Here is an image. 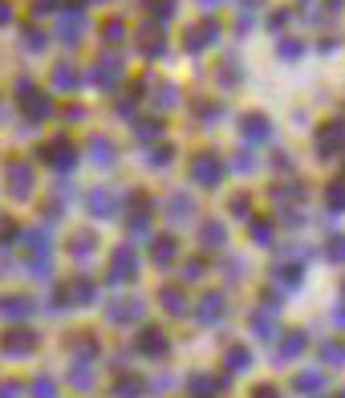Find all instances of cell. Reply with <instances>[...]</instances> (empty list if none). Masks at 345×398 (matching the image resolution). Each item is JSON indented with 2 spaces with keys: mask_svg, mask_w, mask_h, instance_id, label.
<instances>
[{
  "mask_svg": "<svg viewBox=\"0 0 345 398\" xmlns=\"http://www.w3.org/2000/svg\"><path fill=\"white\" fill-rule=\"evenodd\" d=\"M175 256H179V244H175V236H158L151 244V260L154 265H171Z\"/></svg>",
  "mask_w": 345,
  "mask_h": 398,
  "instance_id": "d6986e66",
  "label": "cell"
},
{
  "mask_svg": "<svg viewBox=\"0 0 345 398\" xmlns=\"http://www.w3.org/2000/svg\"><path fill=\"white\" fill-rule=\"evenodd\" d=\"M147 159L163 167V163H171V159H175V151H171V147H151V151H147Z\"/></svg>",
  "mask_w": 345,
  "mask_h": 398,
  "instance_id": "681fc988",
  "label": "cell"
},
{
  "mask_svg": "<svg viewBox=\"0 0 345 398\" xmlns=\"http://www.w3.org/2000/svg\"><path fill=\"white\" fill-rule=\"evenodd\" d=\"M25 49H33V53L45 49V33H41L37 25H33V29H25Z\"/></svg>",
  "mask_w": 345,
  "mask_h": 398,
  "instance_id": "ee69618b",
  "label": "cell"
},
{
  "mask_svg": "<svg viewBox=\"0 0 345 398\" xmlns=\"http://www.w3.org/2000/svg\"><path fill=\"white\" fill-rule=\"evenodd\" d=\"M25 244H29V252H33V256H49V232H45V227H33V232H29V236H25Z\"/></svg>",
  "mask_w": 345,
  "mask_h": 398,
  "instance_id": "4316f807",
  "label": "cell"
},
{
  "mask_svg": "<svg viewBox=\"0 0 345 398\" xmlns=\"http://www.w3.org/2000/svg\"><path fill=\"white\" fill-rule=\"evenodd\" d=\"M135 131H138V138H154V134L163 131V122L158 118H142V122H135Z\"/></svg>",
  "mask_w": 345,
  "mask_h": 398,
  "instance_id": "bcb514c9",
  "label": "cell"
},
{
  "mask_svg": "<svg viewBox=\"0 0 345 398\" xmlns=\"http://www.w3.org/2000/svg\"><path fill=\"white\" fill-rule=\"evenodd\" d=\"M240 134H244V142H269L272 138V122L264 114H248L244 122H240Z\"/></svg>",
  "mask_w": 345,
  "mask_h": 398,
  "instance_id": "7c38bea8",
  "label": "cell"
},
{
  "mask_svg": "<svg viewBox=\"0 0 345 398\" xmlns=\"http://www.w3.org/2000/svg\"><path fill=\"white\" fill-rule=\"evenodd\" d=\"M219 86H240V61L228 57L224 65H219Z\"/></svg>",
  "mask_w": 345,
  "mask_h": 398,
  "instance_id": "e575fe53",
  "label": "cell"
},
{
  "mask_svg": "<svg viewBox=\"0 0 345 398\" xmlns=\"http://www.w3.org/2000/svg\"><path fill=\"white\" fill-rule=\"evenodd\" d=\"M248 361H252V354L244 350V345H231V350H228V366H231V370H244Z\"/></svg>",
  "mask_w": 345,
  "mask_h": 398,
  "instance_id": "b9f144b4",
  "label": "cell"
},
{
  "mask_svg": "<svg viewBox=\"0 0 345 398\" xmlns=\"http://www.w3.org/2000/svg\"><path fill=\"white\" fill-rule=\"evenodd\" d=\"M191 199H187V195H183V191H175L171 199H167V215H171L175 224H183V220H191Z\"/></svg>",
  "mask_w": 345,
  "mask_h": 398,
  "instance_id": "7402d4cb",
  "label": "cell"
},
{
  "mask_svg": "<svg viewBox=\"0 0 345 398\" xmlns=\"http://www.w3.org/2000/svg\"><path fill=\"white\" fill-rule=\"evenodd\" d=\"M305 333H301V329H292V333H285V341H280V345H276V358L280 361H288V358H301V354H305Z\"/></svg>",
  "mask_w": 345,
  "mask_h": 398,
  "instance_id": "ac0fdd59",
  "label": "cell"
},
{
  "mask_svg": "<svg viewBox=\"0 0 345 398\" xmlns=\"http://www.w3.org/2000/svg\"><path fill=\"white\" fill-rule=\"evenodd\" d=\"M29 191H33V167L25 159H13L8 163V195L13 199H29Z\"/></svg>",
  "mask_w": 345,
  "mask_h": 398,
  "instance_id": "8992f818",
  "label": "cell"
},
{
  "mask_svg": "<svg viewBox=\"0 0 345 398\" xmlns=\"http://www.w3.org/2000/svg\"><path fill=\"white\" fill-rule=\"evenodd\" d=\"M130 204H135V208L126 211V224H130V232H147V215H151V208H147V204H151V199H147V195H135Z\"/></svg>",
  "mask_w": 345,
  "mask_h": 398,
  "instance_id": "ffe728a7",
  "label": "cell"
},
{
  "mask_svg": "<svg viewBox=\"0 0 345 398\" xmlns=\"http://www.w3.org/2000/svg\"><path fill=\"white\" fill-rule=\"evenodd\" d=\"M333 321H337V325H345V309H337V313H333Z\"/></svg>",
  "mask_w": 345,
  "mask_h": 398,
  "instance_id": "94428289",
  "label": "cell"
},
{
  "mask_svg": "<svg viewBox=\"0 0 345 398\" xmlns=\"http://www.w3.org/2000/svg\"><path fill=\"white\" fill-rule=\"evenodd\" d=\"M321 386H325V370H305V374H297V378H292V390H301V394L321 390Z\"/></svg>",
  "mask_w": 345,
  "mask_h": 398,
  "instance_id": "603a6c76",
  "label": "cell"
},
{
  "mask_svg": "<svg viewBox=\"0 0 345 398\" xmlns=\"http://www.w3.org/2000/svg\"><path fill=\"white\" fill-rule=\"evenodd\" d=\"M276 281L288 284V288H297V284H301V268H297V265H280V268H276Z\"/></svg>",
  "mask_w": 345,
  "mask_h": 398,
  "instance_id": "ab89813d",
  "label": "cell"
},
{
  "mask_svg": "<svg viewBox=\"0 0 345 398\" xmlns=\"http://www.w3.org/2000/svg\"><path fill=\"white\" fill-rule=\"evenodd\" d=\"M33 345H37V338H33L29 329H8V333H4V341H0V350H4V354H13V358L33 354Z\"/></svg>",
  "mask_w": 345,
  "mask_h": 398,
  "instance_id": "30bf717a",
  "label": "cell"
},
{
  "mask_svg": "<svg viewBox=\"0 0 345 398\" xmlns=\"http://www.w3.org/2000/svg\"><path fill=\"white\" fill-rule=\"evenodd\" d=\"M203 277V260H187L183 265V281H199Z\"/></svg>",
  "mask_w": 345,
  "mask_h": 398,
  "instance_id": "f907efd6",
  "label": "cell"
},
{
  "mask_svg": "<svg viewBox=\"0 0 345 398\" xmlns=\"http://www.w3.org/2000/svg\"><path fill=\"white\" fill-rule=\"evenodd\" d=\"M97 297V284L90 277H74V281H65L58 288V305L61 309H81V305H94Z\"/></svg>",
  "mask_w": 345,
  "mask_h": 398,
  "instance_id": "6da1fadb",
  "label": "cell"
},
{
  "mask_svg": "<svg viewBox=\"0 0 345 398\" xmlns=\"http://www.w3.org/2000/svg\"><path fill=\"white\" fill-rule=\"evenodd\" d=\"M158 301L167 305V313H175V317H183V313H187V297H183L179 288H163V293H158Z\"/></svg>",
  "mask_w": 345,
  "mask_h": 398,
  "instance_id": "484cf974",
  "label": "cell"
},
{
  "mask_svg": "<svg viewBox=\"0 0 345 398\" xmlns=\"http://www.w3.org/2000/svg\"><path fill=\"white\" fill-rule=\"evenodd\" d=\"M341 142H345V122H329L325 131L317 134V154H321V159H333V154L341 151Z\"/></svg>",
  "mask_w": 345,
  "mask_h": 398,
  "instance_id": "9c48e42d",
  "label": "cell"
},
{
  "mask_svg": "<svg viewBox=\"0 0 345 398\" xmlns=\"http://www.w3.org/2000/svg\"><path fill=\"white\" fill-rule=\"evenodd\" d=\"M199 240H203L208 248H224L228 244V227L219 224V220H208V224L199 227Z\"/></svg>",
  "mask_w": 345,
  "mask_h": 398,
  "instance_id": "44dd1931",
  "label": "cell"
},
{
  "mask_svg": "<svg viewBox=\"0 0 345 398\" xmlns=\"http://www.w3.org/2000/svg\"><path fill=\"white\" fill-rule=\"evenodd\" d=\"M94 248H97V236H90V232H77L74 244H69V252H74L77 260H86V256H90Z\"/></svg>",
  "mask_w": 345,
  "mask_h": 398,
  "instance_id": "f546056e",
  "label": "cell"
},
{
  "mask_svg": "<svg viewBox=\"0 0 345 398\" xmlns=\"http://www.w3.org/2000/svg\"><path fill=\"white\" fill-rule=\"evenodd\" d=\"M252 240H256V244H264V248L272 244V224H269V220H252Z\"/></svg>",
  "mask_w": 345,
  "mask_h": 398,
  "instance_id": "74e56055",
  "label": "cell"
},
{
  "mask_svg": "<svg viewBox=\"0 0 345 398\" xmlns=\"http://www.w3.org/2000/svg\"><path fill=\"white\" fill-rule=\"evenodd\" d=\"M321 358L325 361H345V341H321Z\"/></svg>",
  "mask_w": 345,
  "mask_h": 398,
  "instance_id": "60d3db41",
  "label": "cell"
},
{
  "mask_svg": "<svg viewBox=\"0 0 345 398\" xmlns=\"http://www.w3.org/2000/svg\"><path fill=\"white\" fill-rule=\"evenodd\" d=\"M13 232H17V224H13V220H0V244H13V240H8Z\"/></svg>",
  "mask_w": 345,
  "mask_h": 398,
  "instance_id": "11a10c76",
  "label": "cell"
},
{
  "mask_svg": "<svg viewBox=\"0 0 345 398\" xmlns=\"http://www.w3.org/2000/svg\"><path fill=\"white\" fill-rule=\"evenodd\" d=\"M29 394L33 398H58V382L49 378V374H37V378L29 382Z\"/></svg>",
  "mask_w": 345,
  "mask_h": 398,
  "instance_id": "83f0119b",
  "label": "cell"
},
{
  "mask_svg": "<svg viewBox=\"0 0 345 398\" xmlns=\"http://www.w3.org/2000/svg\"><path fill=\"white\" fill-rule=\"evenodd\" d=\"M122 33H126V29H122V20H110V25L102 29V37H106V41H122Z\"/></svg>",
  "mask_w": 345,
  "mask_h": 398,
  "instance_id": "816d5d0a",
  "label": "cell"
},
{
  "mask_svg": "<svg viewBox=\"0 0 345 398\" xmlns=\"http://www.w3.org/2000/svg\"><path fill=\"white\" fill-rule=\"evenodd\" d=\"M325 256H329V260H345V236H333V240H329Z\"/></svg>",
  "mask_w": 345,
  "mask_h": 398,
  "instance_id": "7dc6e473",
  "label": "cell"
},
{
  "mask_svg": "<svg viewBox=\"0 0 345 398\" xmlns=\"http://www.w3.org/2000/svg\"><path fill=\"white\" fill-rule=\"evenodd\" d=\"M29 313H33L29 297H0V317L4 321H29Z\"/></svg>",
  "mask_w": 345,
  "mask_h": 398,
  "instance_id": "5bb4252c",
  "label": "cell"
},
{
  "mask_svg": "<svg viewBox=\"0 0 345 398\" xmlns=\"http://www.w3.org/2000/svg\"><path fill=\"white\" fill-rule=\"evenodd\" d=\"M219 386H224V378H208V374H195V378H191V390H199V394L219 390Z\"/></svg>",
  "mask_w": 345,
  "mask_h": 398,
  "instance_id": "7bdbcfd3",
  "label": "cell"
},
{
  "mask_svg": "<svg viewBox=\"0 0 345 398\" xmlns=\"http://www.w3.org/2000/svg\"><path fill=\"white\" fill-rule=\"evenodd\" d=\"M20 390H25L20 382H4V386H0V398H20Z\"/></svg>",
  "mask_w": 345,
  "mask_h": 398,
  "instance_id": "f5cc1de1",
  "label": "cell"
},
{
  "mask_svg": "<svg viewBox=\"0 0 345 398\" xmlns=\"http://www.w3.org/2000/svg\"><path fill=\"white\" fill-rule=\"evenodd\" d=\"M175 4H179V0H154V4H151V20H154V25H158V20H171Z\"/></svg>",
  "mask_w": 345,
  "mask_h": 398,
  "instance_id": "f35d334b",
  "label": "cell"
},
{
  "mask_svg": "<svg viewBox=\"0 0 345 398\" xmlns=\"http://www.w3.org/2000/svg\"><path fill=\"white\" fill-rule=\"evenodd\" d=\"M25 106L33 110V118H49V114H53V102H49L45 94H29L25 98Z\"/></svg>",
  "mask_w": 345,
  "mask_h": 398,
  "instance_id": "836d02e7",
  "label": "cell"
},
{
  "mask_svg": "<svg viewBox=\"0 0 345 398\" xmlns=\"http://www.w3.org/2000/svg\"><path fill=\"white\" fill-rule=\"evenodd\" d=\"M90 370H94L90 361H74V370H69V382H74L77 390H90V386H94V374H90Z\"/></svg>",
  "mask_w": 345,
  "mask_h": 398,
  "instance_id": "f1b7e54d",
  "label": "cell"
},
{
  "mask_svg": "<svg viewBox=\"0 0 345 398\" xmlns=\"http://www.w3.org/2000/svg\"><path fill=\"white\" fill-rule=\"evenodd\" d=\"M135 350L147 354V358H163V354H167V333H163V329H142V338H138Z\"/></svg>",
  "mask_w": 345,
  "mask_h": 398,
  "instance_id": "9a60e30c",
  "label": "cell"
},
{
  "mask_svg": "<svg viewBox=\"0 0 345 398\" xmlns=\"http://www.w3.org/2000/svg\"><path fill=\"white\" fill-rule=\"evenodd\" d=\"M154 106H175V98H179V90H175L171 81H163V86H154Z\"/></svg>",
  "mask_w": 345,
  "mask_h": 398,
  "instance_id": "8d00e7d4",
  "label": "cell"
},
{
  "mask_svg": "<svg viewBox=\"0 0 345 398\" xmlns=\"http://www.w3.org/2000/svg\"><path fill=\"white\" fill-rule=\"evenodd\" d=\"M191 175H195V183H203V187H215L219 179H224V159L215 151H199L191 159Z\"/></svg>",
  "mask_w": 345,
  "mask_h": 398,
  "instance_id": "3957f363",
  "label": "cell"
},
{
  "mask_svg": "<svg viewBox=\"0 0 345 398\" xmlns=\"http://www.w3.org/2000/svg\"><path fill=\"white\" fill-rule=\"evenodd\" d=\"M325 199H329V211H345V183H329Z\"/></svg>",
  "mask_w": 345,
  "mask_h": 398,
  "instance_id": "d590c367",
  "label": "cell"
},
{
  "mask_svg": "<svg viewBox=\"0 0 345 398\" xmlns=\"http://www.w3.org/2000/svg\"><path fill=\"white\" fill-rule=\"evenodd\" d=\"M228 313V301H224V293H203L199 305H195V317L199 321H219Z\"/></svg>",
  "mask_w": 345,
  "mask_h": 398,
  "instance_id": "4fadbf2b",
  "label": "cell"
},
{
  "mask_svg": "<svg viewBox=\"0 0 345 398\" xmlns=\"http://www.w3.org/2000/svg\"><path fill=\"white\" fill-rule=\"evenodd\" d=\"M276 53L285 57V61H297V57H301V41H280V49H276Z\"/></svg>",
  "mask_w": 345,
  "mask_h": 398,
  "instance_id": "c3c4849f",
  "label": "cell"
},
{
  "mask_svg": "<svg viewBox=\"0 0 345 398\" xmlns=\"http://www.w3.org/2000/svg\"><path fill=\"white\" fill-rule=\"evenodd\" d=\"M224 118V106H215V102H199V122H219Z\"/></svg>",
  "mask_w": 345,
  "mask_h": 398,
  "instance_id": "f6af8a7d",
  "label": "cell"
},
{
  "mask_svg": "<svg viewBox=\"0 0 345 398\" xmlns=\"http://www.w3.org/2000/svg\"><path fill=\"white\" fill-rule=\"evenodd\" d=\"M199 4H208V8H211V4H219V0H199Z\"/></svg>",
  "mask_w": 345,
  "mask_h": 398,
  "instance_id": "6125c7cd",
  "label": "cell"
},
{
  "mask_svg": "<svg viewBox=\"0 0 345 398\" xmlns=\"http://www.w3.org/2000/svg\"><path fill=\"white\" fill-rule=\"evenodd\" d=\"M301 195H305V183H276V187H272V199H276V204H285V199H301Z\"/></svg>",
  "mask_w": 345,
  "mask_h": 398,
  "instance_id": "d6a6232c",
  "label": "cell"
},
{
  "mask_svg": "<svg viewBox=\"0 0 345 398\" xmlns=\"http://www.w3.org/2000/svg\"><path fill=\"white\" fill-rule=\"evenodd\" d=\"M333 398H345V390H341V394H333Z\"/></svg>",
  "mask_w": 345,
  "mask_h": 398,
  "instance_id": "be15d7a7",
  "label": "cell"
},
{
  "mask_svg": "<svg viewBox=\"0 0 345 398\" xmlns=\"http://www.w3.org/2000/svg\"><path fill=\"white\" fill-rule=\"evenodd\" d=\"M90 211H94V215H102V220H106V215H114V195H110V191H90Z\"/></svg>",
  "mask_w": 345,
  "mask_h": 398,
  "instance_id": "d4e9b609",
  "label": "cell"
},
{
  "mask_svg": "<svg viewBox=\"0 0 345 398\" xmlns=\"http://www.w3.org/2000/svg\"><path fill=\"white\" fill-rule=\"evenodd\" d=\"M106 317H110L114 325H122V321H138V317H142V301H110Z\"/></svg>",
  "mask_w": 345,
  "mask_h": 398,
  "instance_id": "2e32d148",
  "label": "cell"
},
{
  "mask_svg": "<svg viewBox=\"0 0 345 398\" xmlns=\"http://www.w3.org/2000/svg\"><path fill=\"white\" fill-rule=\"evenodd\" d=\"M45 159H49L58 171H69L77 163V151H74V142H69V138H53V142L45 147Z\"/></svg>",
  "mask_w": 345,
  "mask_h": 398,
  "instance_id": "8fae6325",
  "label": "cell"
},
{
  "mask_svg": "<svg viewBox=\"0 0 345 398\" xmlns=\"http://www.w3.org/2000/svg\"><path fill=\"white\" fill-rule=\"evenodd\" d=\"M8 20H13V4H8V0H0V25H8Z\"/></svg>",
  "mask_w": 345,
  "mask_h": 398,
  "instance_id": "6f0895ef",
  "label": "cell"
},
{
  "mask_svg": "<svg viewBox=\"0 0 345 398\" xmlns=\"http://www.w3.org/2000/svg\"><path fill=\"white\" fill-rule=\"evenodd\" d=\"M135 272H138V252L130 244L114 248V256H110V281L122 284V281H130Z\"/></svg>",
  "mask_w": 345,
  "mask_h": 398,
  "instance_id": "277c9868",
  "label": "cell"
},
{
  "mask_svg": "<svg viewBox=\"0 0 345 398\" xmlns=\"http://www.w3.org/2000/svg\"><path fill=\"white\" fill-rule=\"evenodd\" d=\"M276 309H280V305H276V297H269V301H264V309H256V313H252V333H256V338H276Z\"/></svg>",
  "mask_w": 345,
  "mask_h": 398,
  "instance_id": "ba28073f",
  "label": "cell"
},
{
  "mask_svg": "<svg viewBox=\"0 0 345 398\" xmlns=\"http://www.w3.org/2000/svg\"><path fill=\"white\" fill-rule=\"evenodd\" d=\"M231 215H248V195H236L231 199Z\"/></svg>",
  "mask_w": 345,
  "mask_h": 398,
  "instance_id": "db71d44e",
  "label": "cell"
},
{
  "mask_svg": "<svg viewBox=\"0 0 345 398\" xmlns=\"http://www.w3.org/2000/svg\"><path fill=\"white\" fill-rule=\"evenodd\" d=\"M90 159H94V163H114V147H110V138H94V142H90Z\"/></svg>",
  "mask_w": 345,
  "mask_h": 398,
  "instance_id": "1f68e13d",
  "label": "cell"
},
{
  "mask_svg": "<svg viewBox=\"0 0 345 398\" xmlns=\"http://www.w3.org/2000/svg\"><path fill=\"white\" fill-rule=\"evenodd\" d=\"M86 13H77V8H65L58 17V37H61V45H77V41L86 37Z\"/></svg>",
  "mask_w": 345,
  "mask_h": 398,
  "instance_id": "5b68a950",
  "label": "cell"
},
{
  "mask_svg": "<svg viewBox=\"0 0 345 398\" xmlns=\"http://www.w3.org/2000/svg\"><path fill=\"white\" fill-rule=\"evenodd\" d=\"M252 398H280V390H276V386H260Z\"/></svg>",
  "mask_w": 345,
  "mask_h": 398,
  "instance_id": "680465c9",
  "label": "cell"
},
{
  "mask_svg": "<svg viewBox=\"0 0 345 398\" xmlns=\"http://www.w3.org/2000/svg\"><path fill=\"white\" fill-rule=\"evenodd\" d=\"M118 114H122V118H135V98H122V102H118Z\"/></svg>",
  "mask_w": 345,
  "mask_h": 398,
  "instance_id": "9f6ffc18",
  "label": "cell"
},
{
  "mask_svg": "<svg viewBox=\"0 0 345 398\" xmlns=\"http://www.w3.org/2000/svg\"><path fill=\"white\" fill-rule=\"evenodd\" d=\"M74 86H77V69L69 61H58L53 65V90H74Z\"/></svg>",
  "mask_w": 345,
  "mask_h": 398,
  "instance_id": "cb8c5ba5",
  "label": "cell"
},
{
  "mask_svg": "<svg viewBox=\"0 0 345 398\" xmlns=\"http://www.w3.org/2000/svg\"><path fill=\"white\" fill-rule=\"evenodd\" d=\"M114 394L118 398H138L142 394V382H138L135 374H122V378L114 382Z\"/></svg>",
  "mask_w": 345,
  "mask_h": 398,
  "instance_id": "4dcf8cb0",
  "label": "cell"
},
{
  "mask_svg": "<svg viewBox=\"0 0 345 398\" xmlns=\"http://www.w3.org/2000/svg\"><path fill=\"white\" fill-rule=\"evenodd\" d=\"M154 29H158L154 20H147V25L138 29V49H142L147 57H163V33L154 37Z\"/></svg>",
  "mask_w": 345,
  "mask_h": 398,
  "instance_id": "e0dca14e",
  "label": "cell"
},
{
  "mask_svg": "<svg viewBox=\"0 0 345 398\" xmlns=\"http://www.w3.org/2000/svg\"><path fill=\"white\" fill-rule=\"evenodd\" d=\"M122 69H126V65H122V57H118V53H102L94 65L86 69V81L97 86V90H110L118 77H122Z\"/></svg>",
  "mask_w": 345,
  "mask_h": 398,
  "instance_id": "7a4b0ae2",
  "label": "cell"
},
{
  "mask_svg": "<svg viewBox=\"0 0 345 398\" xmlns=\"http://www.w3.org/2000/svg\"><path fill=\"white\" fill-rule=\"evenodd\" d=\"M58 8V0H37V13H53Z\"/></svg>",
  "mask_w": 345,
  "mask_h": 398,
  "instance_id": "91938a15",
  "label": "cell"
},
{
  "mask_svg": "<svg viewBox=\"0 0 345 398\" xmlns=\"http://www.w3.org/2000/svg\"><path fill=\"white\" fill-rule=\"evenodd\" d=\"M183 41H187V53H199V49H208L211 41H219V20H203V25H195V29H187L183 33Z\"/></svg>",
  "mask_w": 345,
  "mask_h": 398,
  "instance_id": "52a82bcc",
  "label": "cell"
}]
</instances>
